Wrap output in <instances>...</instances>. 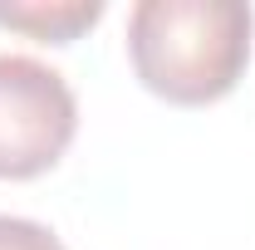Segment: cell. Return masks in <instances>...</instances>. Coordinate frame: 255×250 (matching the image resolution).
Here are the masks:
<instances>
[{
	"instance_id": "obj_1",
	"label": "cell",
	"mask_w": 255,
	"mask_h": 250,
	"mask_svg": "<svg viewBox=\"0 0 255 250\" xmlns=\"http://www.w3.org/2000/svg\"><path fill=\"white\" fill-rule=\"evenodd\" d=\"M251 30L246 0H137L128 15L132 74L177 108L216 103L251 64Z\"/></svg>"
},
{
	"instance_id": "obj_2",
	"label": "cell",
	"mask_w": 255,
	"mask_h": 250,
	"mask_svg": "<svg viewBox=\"0 0 255 250\" xmlns=\"http://www.w3.org/2000/svg\"><path fill=\"white\" fill-rule=\"evenodd\" d=\"M79 132V103L59 69L30 54H0V177L49 172Z\"/></svg>"
},
{
	"instance_id": "obj_3",
	"label": "cell",
	"mask_w": 255,
	"mask_h": 250,
	"mask_svg": "<svg viewBox=\"0 0 255 250\" xmlns=\"http://www.w3.org/2000/svg\"><path fill=\"white\" fill-rule=\"evenodd\" d=\"M103 20V0H25L0 5V25L39 39V44H74L84 30Z\"/></svg>"
},
{
	"instance_id": "obj_4",
	"label": "cell",
	"mask_w": 255,
	"mask_h": 250,
	"mask_svg": "<svg viewBox=\"0 0 255 250\" xmlns=\"http://www.w3.org/2000/svg\"><path fill=\"white\" fill-rule=\"evenodd\" d=\"M0 250H64V241L25 216H0Z\"/></svg>"
}]
</instances>
